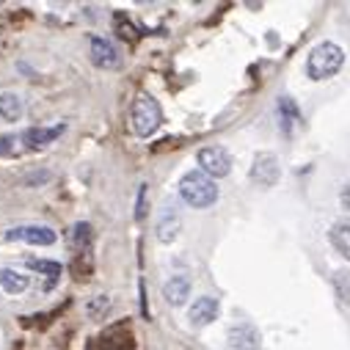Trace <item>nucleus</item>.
Returning <instances> with one entry per match:
<instances>
[{
	"label": "nucleus",
	"mask_w": 350,
	"mask_h": 350,
	"mask_svg": "<svg viewBox=\"0 0 350 350\" xmlns=\"http://www.w3.org/2000/svg\"><path fill=\"white\" fill-rule=\"evenodd\" d=\"M180 196L185 204L204 210L210 204L218 202V185L213 183V177H207L204 171H188L180 180Z\"/></svg>",
	"instance_id": "f257e3e1"
},
{
	"label": "nucleus",
	"mask_w": 350,
	"mask_h": 350,
	"mask_svg": "<svg viewBox=\"0 0 350 350\" xmlns=\"http://www.w3.org/2000/svg\"><path fill=\"white\" fill-rule=\"evenodd\" d=\"M342 64H345V50L339 44H334V42H323L309 53L306 75L312 80H328L342 69Z\"/></svg>",
	"instance_id": "f03ea898"
},
{
	"label": "nucleus",
	"mask_w": 350,
	"mask_h": 350,
	"mask_svg": "<svg viewBox=\"0 0 350 350\" xmlns=\"http://www.w3.org/2000/svg\"><path fill=\"white\" fill-rule=\"evenodd\" d=\"M130 124H133V133L141 135V138H149L160 124H163V111L157 105L154 97L149 94H141L133 108H130Z\"/></svg>",
	"instance_id": "7ed1b4c3"
},
{
	"label": "nucleus",
	"mask_w": 350,
	"mask_h": 350,
	"mask_svg": "<svg viewBox=\"0 0 350 350\" xmlns=\"http://www.w3.org/2000/svg\"><path fill=\"white\" fill-rule=\"evenodd\" d=\"M279 174H282V168H279V157H276L273 152H259V154L254 157L251 180H254L256 185H262V188L276 185V183H279Z\"/></svg>",
	"instance_id": "20e7f679"
},
{
	"label": "nucleus",
	"mask_w": 350,
	"mask_h": 350,
	"mask_svg": "<svg viewBox=\"0 0 350 350\" xmlns=\"http://www.w3.org/2000/svg\"><path fill=\"white\" fill-rule=\"evenodd\" d=\"M199 165L207 177H226L232 171V154L224 146H207L199 152Z\"/></svg>",
	"instance_id": "39448f33"
},
{
	"label": "nucleus",
	"mask_w": 350,
	"mask_h": 350,
	"mask_svg": "<svg viewBox=\"0 0 350 350\" xmlns=\"http://www.w3.org/2000/svg\"><path fill=\"white\" fill-rule=\"evenodd\" d=\"M6 240H23V243H31V245H53L55 243V232L50 226H36V224H28V226H14L6 232Z\"/></svg>",
	"instance_id": "423d86ee"
},
{
	"label": "nucleus",
	"mask_w": 350,
	"mask_h": 350,
	"mask_svg": "<svg viewBox=\"0 0 350 350\" xmlns=\"http://www.w3.org/2000/svg\"><path fill=\"white\" fill-rule=\"evenodd\" d=\"M226 347L229 350H256L259 347V331L248 323H237L226 334Z\"/></svg>",
	"instance_id": "0eeeda50"
},
{
	"label": "nucleus",
	"mask_w": 350,
	"mask_h": 350,
	"mask_svg": "<svg viewBox=\"0 0 350 350\" xmlns=\"http://www.w3.org/2000/svg\"><path fill=\"white\" fill-rule=\"evenodd\" d=\"M64 130H66L64 124H58V127H31V130L20 133L17 138H20L23 149H42V146L53 144V141H55V138H58Z\"/></svg>",
	"instance_id": "6e6552de"
},
{
	"label": "nucleus",
	"mask_w": 350,
	"mask_h": 350,
	"mask_svg": "<svg viewBox=\"0 0 350 350\" xmlns=\"http://www.w3.org/2000/svg\"><path fill=\"white\" fill-rule=\"evenodd\" d=\"M92 61L97 64V66H103V69H113V66H119V50L108 42V39H103V36H94L92 39Z\"/></svg>",
	"instance_id": "1a4fd4ad"
},
{
	"label": "nucleus",
	"mask_w": 350,
	"mask_h": 350,
	"mask_svg": "<svg viewBox=\"0 0 350 350\" xmlns=\"http://www.w3.org/2000/svg\"><path fill=\"white\" fill-rule=\"evenodd\" d=\"M163 295H165V301H168L171 306L185 304V298L191 295V279H188V276H183V273L171 276V279L165 282V287H163Z\"/></svg>",
	"instance_id": "9d476101"
},
{
	"label": "nucleus",
	"mask_w": 350,
	"mask_h": 350,
	"mask_svg": "<svg viewBox=\"0 0 350 350\" xmlns=\"http://www.w3.org/2000/svg\"><path fill=\"white\" fill-rule=\"evenodd\" d=\"M188 317H191V323H193V325H207V323H213V320L218 317V301H215V298H210V295H204V298L193 301V306H191Z\"/></svg>",
	"instance_id": "9b49d317"
},
{
	"label": "nucleus",
	"mask_w": 350,
	"mask_h": 350,
	"mask_svg": "<svg viewBox=\"0 0 350 350\" xmlns=\"http://www.w3.org/2000/svg\"><path fill=\"white\" fill-rule=\"evenodd\" d=\"M177 232H180V215H177L174 207H165L160 221H157V240L160 243H171L174 237H177Z\"/></svg>",
	"instance_id": "f8f14e48"
},
{
	"label": "nucleus",
	"mask_w": 350,
	"mask_h": 350,
	"mask_svg": "<svg viewBox=\"0 0 350 350\" xmlns=\"http://www.w3.org/2000/svg\"><path fill=\"white\" fill-rule=\"evenodd\" d=\"M25 113V105L17 94H0V119L6 122H20Z\"/></svg>",
	"instance_id": "ddd939ff"
},
{
	"label": "nucleus",
	"mask_w": 350,
	"mask_h": 350,
	"mask_svg": "<svg viewBox=\"0 0 350 350\" xmlns=\"http://www.w3.org/2000/svg\"><path fill=\"white\" fill-rule=\"evenodd\" d=\"M0 287H3L9 295H20V293L28 290V276L6 268V271H0Z\"/></svg>",
	"instance_id": "4468645a"
},
{
	"label": "nucleus",
	"mask_w": 350,
	"mask_h": 350,
	"mask_svg": "<svg viewBox=\"0 0 350 350\" xmlns=\"http://www.w3.org/2000/svg\"><path fill=\"white\" fill-rule=\"evenodd\" d=\"M25 265H28L31 271L44 273V276L50 279V284H47V287H53V284L61 279V273H64V268L58 265V262H50V259H33V256H28V259H25Z\"/></svg>",
	"instance_id": "2eb2a0df"
},
{
	"label": "nucleus",
	"mask_w": 350,
	"mask_h": 350,
	"mask_svg": "<svg viewBox=\"0 0 350 350\" xmlns=\"http://www.w3.org/2000/svg\"><path fill=\"white\" fill-rule=\"evenodd\" d=\"M328 237H331L334 248H336L345 259H350V224H334L331 232H328Z\"/></svg>",
	"instance_id": "dca6fc26"
},
{
	"label": "nucleus",
	"mask_w": 350,
	"mask_h": 350,
	"mask_svg": "<svg viewBox=\"0 0 350 350\" xmlns=\"http://www.w3.org/2000/svg\"><path fill=\"white\" fill-rule=\"evenodd\" d=\"M92 237H94L92 224H77V226L72 229V243H75V248H80V251H89Z\"/></svg>",
	"instance_id": "f3484780"
},
{
	"label": "nucleus",
	"mask_w": 350,
	"mask_h": 350,
	"mask_svg": "<svg viewBox=\"0 0 350 350\" xmlns=\"http://www.w3.org/2000/svg\"><path fill=\"white\" fill-rule=\"evenodd\" d=\"M279 113H282V124H284V133H290V127L298 122V108H295V103L290 100V97H282L279 100Z\"/></svg>",
	"instance_id": "a211bd4d"
},
{
	"label": "nucleus",
	"mask_w": 350,
	"mask_h": 350,
	"mask_svg": "<svg viewBox=\"0 0 350 350\" xmlns=\"http://www.w3.org/2000/svg\"><path fill=\"white\" fill-rule=\"evenodd\" d=\"M334 290L342 298V304L350 306V271H336L334 273Z\"/></svg>",
	"instance_id": "6ab92c4d"
},
{
	"label": "nucleus",
	"mask_w": 350,
	"mask_h": 350,
	"mask_svg": "<svg viewBox=\"0 0 350 350\" xmlns=\"http://www.w3.org/2000/svg\"><path fill=\"white\" fill-rule=\"evenodd\" d=\"M20 138L17 135H0V157H6V154H17L20 152Z\"/></svg>",
	"instance_id": "aec40b11"
},
{
	"label": "nucleus",
	"mask_w": 350,
	"mask_h": 350,
	"mask_svg": "<svg viewBox=\"0 0 350 350\" xmlns=\"http://www.w3.org/2000/svg\"><path fill=\"white\" fill-rule=\"evenodd\" d=\"M342 204H345V210H350V183H347L345 191H342Z\"/></svg>",
	"instance_id": "412c9836"
}]
</instances>
